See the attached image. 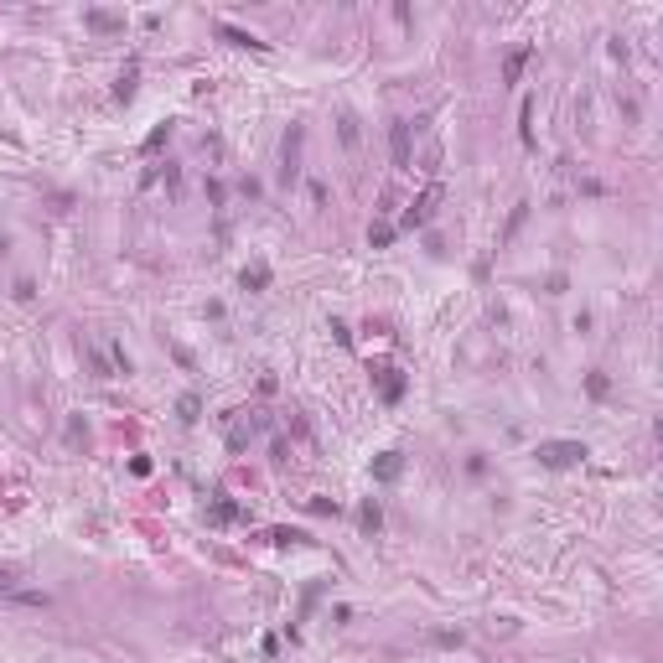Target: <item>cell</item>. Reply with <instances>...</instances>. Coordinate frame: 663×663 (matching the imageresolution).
Instances as JSON below:
<instances>
[{
  "label": "cell",
  "mask_w": 663,
  "mask_h": 663,
  "mask_svg": "<svg viewBox=\"0 0 663 663\" xmlns=\"http://www.w3.org/2000/svg\"><path fill=\"white\" fill-rule=\"evenodd\" d=\"M534 456L545 461V467H554V472H560V467H575V461L586 456V446H580V441H545V446L534 451Z\"/></svg>",
  "instance_id": "1"
},
{
  "label": "cell",
  "mask_w": 663,
  "mask_h": 663,
  "mask_svg": "<svg viewBox=\"0 0 663 663\" xmlns=\"http://www.w3.org/2000/svg\"><path fill=\"white\" fill-rule=\"evenodd\" d=\"M435 203H441V187H425V197H420V203H415V207L404 213V228H415V223H430Z\"/></svg>",
  "instance_id": "2"
},
{
  "label": "cell",
  "mask_w": 663,
  "mask_h": 663,
  "mask_svg": "<svg viewBox=\"0 0 663 663\" xmlns=\"http://www.w3.org/2000/svg\"><path fill=\"white\" fill-rule=\"evenodd\" d=\"M389 145H394V166H409V125L404 119L389 130Z\"/></svg>",
  "instance_id": "3"
},
{
  "label": "cell",
  "mask_w": 663,
  "mask_h": 663,
  "mask_svg": "<svg viewBox=\"0 0 663 663\" xmlns=\"http://www.w3.org/2000/svg\"><path fill=\"white\" fill-rule=\"evenodd\" d=\"M218 36H223V42H233V47H254V52H264V42H259V36L238 32V26H228V21H218Z\"/></svg>",
  "instance_id": "4"
},
{
  "label": "cell",
  "mask_w": 663,
  "mask_h": 663,
  "mask_svg": "<svg viewBox=\"0 0 663 663\" xmlns=\"http://www.w3.org/2000/svg\"><path fill=\"white\" fill-rule=\"evenodd\" d=\"M238 519H244L238 503H213V508H207V524H238Z\"/></svg>",
  "instance_id": "5"
},
{
  "label": "cell",
  "mask_w": 663,
  "mask_h": 663,
  "mask_svg": "<svg viewBox=\"0 0 663 663\" xmlns=\"http://www.w3.org/2000/svg\"><path fill=\"white\" fill-rule=\"evenodd\" d=\"M83 21L94 26V32H125V16H109V11H88Z\"/></svg>",
  "instance_id": "6"
},
{
  "label": "cell",
  "mask_w": 663,
  "mask_h": 663,
  "mask_svg": "<svg viewBox=\"0 0 663 663\" xmlns=\"http://www.w3.org/2000/svg\"><path fill=\"white\" fill-rule=\"evenodd\" d=\"M528 57H534V47H519V52L508 57V68H503V78H508V83H519V73H524V62H528Z\"/></svg>",
  "instance_id": "7"
},
{
  "label": "cell",
  "mask_w": 663,
  "mask_h": 663,
  "mask_svg": "<svg viewBox=\"0 0 663 663\" xmlns=\"http://www.w3.org/2000/svg\"><path fill=\"white\" fill-rule=\"evenodd\" d=\"M399 394H404V378L394 374V368H383V399L394 404V399H399Z\"/></svg>",
  "instance_id": "8"
},
{
  "label": "cell",
  "mask_w": 663,
  "mask_h": 663,
  "mask_svg": "<svg viewBox=\"0 0 663 663\" xmlns=\"http://www.w3.org/2000/svg\"><path fill=\"white\" fill-rule=\"evenodd\" d=\"M244 285H249V290L270 285V270H264V264H254V270H244Z\"/></svg>",
  "instance_id": "9"
},
{
  "label": "cell",
  "mask_w": 663,
  "mask_h": 663,
  "mask_svg": "<svg viewBox=\"0 0 663 663\" xmlns=\"http://www.w3.org/2000/svg\"><path fill=\"white\" fill-rule=\"evenodd\" d=\"M177 409H182V420H187V425H192V420H197V409H203V399H197V394H187V399H182Z\"/></svg>",
  "instance_id": "10"
},
{
  "label": "cell",
  "mask_w": 663,
  "mask_h": 663,
  "mask_svg": "<svg viewBox=\"0 0 663 663\" xmlns=\"http://www.w3.org/2000/svg\"><path fill=\"white\" fill-rule=\"evenodd\" d=\"M378 477H399V456H394V451L378 461Z\"/></svg>",
  "instance_id": "11"
},
{
  "label": "cell",
  "mask_w": 663,
  "mask_h": 663,
  "mask_svg": "<svg viewBox=\"0 0 663 663\" xmlns=\"http://www.w3.org/2000/svg\"><path fill=\"white\" fill-rule=\"evenodd\" d=\"M342 145H357V125H353V114H342Z\"/></svg>",
  "instance_id": "12"
},
{
  "label": "cell",
  "mask_w": 663,
  "mask_h": 663,
  "mask_svg": "<svg viewBox=\"0 0 663 663\" xmlns=\"http://www.w3.org/2000/svg\"><path fill=\"white\" fill-rule=\"evenodd\" d=\"M357 519H363V528H378V508H374V503H363V513H357Z\"/></svg>",
  "instance_id": "13"
},
{
  "label": "cell",
  "mask_w": 663,
  "mask_h": 663,
  "mask_svg": "<svg viewBox=\"0 0 663 663\" xmlns=\"http://www.w3.org/2000/svg\"><path fill=\"white\" fill-rule=\"evenodd\" d=\"M0 591H11V575H6V570H0Z\"/></svg>",
  "instance_id": "14"
}]
</instances>
